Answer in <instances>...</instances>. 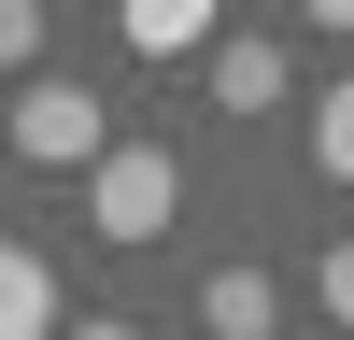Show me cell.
<instances>
[{
  "label": "cell",
  "mask_w": 354,
  "mask_h": 340,
  "mask_svg": "<svg viewBox=\"0 0 354 340\" xmlns=\"http://www.w3.org/2000/svg\"><path fill=\"white\" fill-rule=\"evenodd\" d=\"M170 213H185V170H170L156 142H100V156H85V227H100L113 255L170 241Z\"/></svg>",
  "instance_id": "obj_1"
},
{
  "label": "cell",
  "mask_w": 354,
  "mask_h": 340,
  "mask_svg": "<svg viewBox=\"0 0 354 340\" xmlns=\"http://www.w3.org/2000/svg\"><path fill=\"white\" fill-rule=\"evenodd\" d=\"M100 142H113V113L85 100V85H57V71L15 85V156H28V170H85Z\"/></svg>",
  "instance_id": "obj_2"
},
{
  "label": "cell",
  "mask_w": 354,
  "mask_h": 340,
  "mask_svg": "<svg viewBox=\"0 0 354 340\" xmlns=\"http://www.w3.org/2000/svg\"><path fill=\"white\" fill-rule=\"evenodd\" d=\"M198 326H213V340H270L283 326V283L270 270H213V283H198Z\"/></svg>",
  "instance_id": "obj_3"
},
{
  "label": "cell",
  "mask_w": 354,
  "mask_h": 340,
  "mask_svg": "<svg viewBox=\"0 0 354 340\" xmlns=\"http://www.w3.org/2000/svg\"><path fill=\"white\" fill-rule=\"evenodd\" d=\"M0 340H57V270L28 241H0Z\"/></svg>",
  "instance_id": "obj_4"
},
{
  "label": "cell",
  "mask_w": 354,
  "mask_h": 340,
  "mask_svg": "<svg viewBox=\"0 0 354 340\" xmlns=\"http://www.w3.org/2000/svg\"><path fill=\"white\" fill-rule=\"evenodd\" d=\"M128 15V57H198L213 43V0H113Z\"/></svg>",
  "instance_id": "obj_5"
},
{
  "label": "cell",
  "mask_w": 354,
  "mask_h": 340,
  "mask_svg": "<svg viewBox=\"0 0 354 340\" xmlns=\"http://www.w3.org/2000/svg\"><path fill=\"white\" fill-rule=\"evenodd\" d=\"M213 100H227V113H270V100H283V43H227V57H213Z\"/></svg>",
  "instance_id": "obj_6"
},
{
  "label": "cell",
  "mask_w": 354,
  "mask_h": 340,
  "mask_svg": "<svg viewBox=\"0 0 354 340\" xmlns=\"http://www.w3.org/2000/svg\"><path fill=\"white\" fill-rule=\"evenodd\" d=\"M312 170H326V185H354V85H326V100H312Z\"/></svg>",
  "instance_id": "obj_7"
},
{
  "label": "cell",
  "mask_w": 354,
  "mask_h": 340,
  "mask_svg": "<svg viewBox=\"0 0 354 340\" xmlns=\"http://www.w3.org/2000/svg\"><path fill=\"white\" fill-rule=\"evenodd\" d=\"M43 57V0H0V71H28Z\"/></svg>",
  "instance_id": "obj_8"
},
{
  "label": "cell",
  "mask_w": 354,
  "mask_h": 340,
  "mask_svg": "<svg viewBox=\"0 0 354 340\" xmlns=\"http://www.w3.org/2000/svg\"><path fill=\"white\" fill-rule=\"evenodd\" d=\"M312 298H326L340 326H354V241H326V270H312Z\"/></svg>",
  "instance_id": "obj_9"
},
{
  "label": "cell",
  "mask_w": 354,
  "mask_h": 340,
  "mask_svg": "<svg viewBox=\"0 0 354 340\" xmlns=\"http://www.w3.org/2000/svg\"><path fill=\"white\" fill-rule=\"evenodd\" d=\"M57 340H142V326H113V312H85V326H57Z\"/></svg>",
  "instance_id": "obj_10"
},
{
  "label": "cell",
  "mask_w": 354,
  "mask_h": 340,
  "mask_svg": "<svg viewBox=\"0 0 354 340\" xmlns=\"http://www.w3.org/2000/svg\"><path fill=\"white\" fill-rule=\"evenodd\" d=\"M298 28H354V0H298Z\"/></svg>",
  "instance_id": "obj_11"
},
{
  "label": "cell",
  "mask_w": 354,
  "mask_h": 340,
  "mask_svg": "<svg viewBox=\"0 0 354 340\" xmlns=\"http://www.w3.org/2000/svg\"><path fill=\"white\" fill-rule=\"evenodd\" d=\"M340 340H354V326H340Z\"/></svg>",
  "instance_id": "obj_12"
}]
</instances>
